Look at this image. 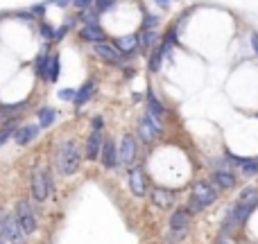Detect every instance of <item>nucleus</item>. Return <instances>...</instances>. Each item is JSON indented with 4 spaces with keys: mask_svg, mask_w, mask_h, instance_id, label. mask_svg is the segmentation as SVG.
<instances>
[{
    "mask_svg": "<svg viewBox=\"0 0 258 244\" xmlns=\"http://www.w3.org/2000/svg\"><path fill=\"white\" fill-rule=\"evenodd\" d=\"M54 160H57V170L61 177H73V174L80 172L82 165V149L75 140L66 138L57 145V151H54Z\"/></svg>",
    "mask_w": 258,
    "mask_h": 244,
    "instance_id": "1",
    "label": "nucleus"
},
{
    "mask_svg": "<svg viewBox=\"0 0 258 244\" xmlns=\"http://www.w3.org/2000/svg\"><path fill=\"white\" fill-rule=\"evenodd\" d=\"M220 197V190L213 186V181H197L192 186V192H190V199H188V213H202L206 210L209 206H213Z\"/></svg>",
    "mask_w": 258,
    "mask_h": 244,
    "instance_id": "2",
    "label": "nucleus"
},
{
    "mask_svg": "<svg viewBox=\"0 0 258 244\" xmlns=\"http://www.w3.org/2000/svg\"><path fill=\"white\" fill-rule=\"evenodd\" d=\"M30 188H32V197L34 201L43 204L50 195H52V174H50V168H43V165H36L32 170V181H30Z\"/></svg>",
    "mask_w": 258,
    "mask_h": 244,
    "instance_id": "3",
    "label": "nucleus"
},
{
    "mask_svg": "<svg viewBox=\"0 0 258 244\" xmlns=\"http://www.w3.org/2000/svg\"><path fill=\"white\" fill-rule=\"evenodd\" d=\"M256 208H258V188H254V186H247L245 190L240 192L238 201L231 206V210H233V215H236L238 224H245L247 217H249Z\"/></svg>",
    "mask_w": 258,
    "mask_h": 244,
    "instance_id": "4",
    "label": "nucleus"
},
{
    "mask_svg": "<svg viewBox=\"0 0 258 244\" xmlns=\"http://www.w3.org/2000/svg\"><path fill=\"white\" fill-rule=\"evenodd\" d=\"M0 237L7 244H25V235L16 224V217L7 210H0Z\"/></svg>",
    "mask_w": 258,
    "mask_h": 244,
    "instance_id": "5",
    "label": "nucleus"
},
{
    "mask_svg": "<svg viewBox=\"0 0 258 244\" xmlns=\"http://www.w3.org/2000/svg\"><path fill=\"white\" fill-rule=\"evenodd\" d=\"M14 217H16V224L21 226V231H23V235L25 237L36 233L39 224H36V213H34V208H32L30 201H18Z\"/></svg>",
    "mask_w": 258,
    "mask_h": 244,
    "instance_id": "6",
    "label": "nucleus"
},
{
    "mask_svg": "<svg viewBox=\"0 0 258 244\" xmlns=\"http://www.w3.org/2000/svg\"><path fill=\"white\" fill-rule=\"evenodd\" d=\"M163 133V120L154 118L150 111H145L141 116V122H138V138L143 142H152Z\"/></svg>",
    "mask_w": 258,
    "mask_h": 244,
    "instance_id": "7",
    "label": "nucleus"
},
{
    "mask_svg": "<svg viewBox=\"0 0 258 244\" xmlns=\"http://www.w3.org/2000/svg\"><path fill=\"white\" fill-rule=\"evenodd\" d=\"M116 151H118V165H132L138 154V140L132 133H125L120 140V147Z\"/></svg>",
    "mask_w": 258,
    "mask_h": 244,
    "instance_id": "8",
    "label": "nucleus"
},
{
    "mask_svg": "<svg viewBox=\"0 0 258 244\" xmlns=\"http://www.w3.org/2000/svg\"><path fill=\"white\" fill-rule=\"evenodd\" d=\"M129 192H132L134 197H145L147 195V177L145 172H143V168H132L129 170Z\"/></svg>",
    "mask_w": 258,
    "mask_h": 244,
    "instance_id": "9",
    "label": "nucleus"
},
{
    "mask_svg": "<svg viewBox=\"0 0 258 244\" xmlns=\"http://www.w3.org/2000/svg\"><path fill=\"white\" fill-rule=\"evenodd\" d=\"M150 201H152V206H156L159 210H168L174 206V192L168 190V188H152Z\"/></svg>",
    "mask_w": 258,
    "mask_h": 244,
    "instance_id": "10",
    "label": "nucleus"
},
{
    "mask_svg": "<svg viewBox=\"0 0 258 244\" xmlns=\"http://www.w3.org/2000/svg\"><path fill=\"white\" fill-rule=\"evenodd\" d=\"M100 158H102V165L107 170H116L118 168V151H116V142H113L111 138H104L102 140Z\"/></svg>",
    "mask_w": 258,
    "mask_h": 244,
    "instance_id": "11",
    "label": "nucleus"
},
{
    "mask_svg": "<svg viewBox=\"0 0 258 244\" xmlns=\"http://www.w3.org/2000/svg\"><path fill=\"white\" fill-rule=\"evenodd\" d=\"M168 231H183V233H188V231H190V213H188L186 208H177L172 215H170Z\"/></svg>",
    "mask_w": 258,
    "mask_h": 244,
    "instance_id": "12",
    "label": "nucleus"
},
{
    "mask_svg": "<svg viewBox=\"0 0 258 244\" xmlns=\"http://www.w3.org/2000/svg\"><path fill=\"white\" fill-rule=\"evenodd\" d=\"M82 39H84L86 43H91V45L102 43L104 41V30L100 27L98 21H86V25L82 27Z\"/></svg>",
    "mask_w": 258,
    "mask_h": 244,
    "instance_id": "13",
    "label": "nucleus"
},
{
    "mask_svg": "<svg viewBox=\"0 0 258 244\" xmlns=\"http://www.w3.org/2000/svg\"><path fill=\"white\" fill-rule=\"evenodd\" d=\"M93 52L100 57V61H107V63H120V54H118V50L113 48V43H107V41H102V43H95L93 45Z\"/></svg>",
    "mask_w": 258,
    "mask_h": 244,
    "instance_id": "14",
    "label": "nucleus"
},
{
    "mask_svg": "<svg viewBox=\"0 0 258 244\" xmlns=\"http://www.w3.org/2000/svg\"><path fill=\"white\" fill-rule=\"evenodd\" d=\"M102 131H95V129H91L89 133V140H86V160H98L100 158V149H102Z\"/></svg>",
    "mask_w": 258,
    "mask_h": 244,
    "instance_id": "15",
    "label": "nucleus"
},
{
    "mask_svg": "<svg viewBox=\"0 0 258 244\" xmlns=\"http://www.w3.org/2000/svg\"><path fill=\"white\" fill-rule=\"evenodd\" d=\"M213 186L218 188V190H231V188H236V174H233L229 168L215 170V174H213Z\"/></svg>",
    "mask_w": 258,
    "mask_h": 244,
    "instance_id": "16",
    "label": "nucleus"
},
{
    "mask_svg": "<svg viewBox=\"0 0 258 244\" xmlns=\"http://www.w3.org/2000/svg\"><path fill=\"white\" fill-rule=\"evenodd\" d=\"M93 95H95V82L93 79H86L84 84L75 91V100H73V104H75L77 109H82L91 98H93Z\"/></svg>",
    "mask_w": 258,
    "mask_h": 244,
    "instance_id": "17",
    "label": "nucleus"
},
{
    "mask_svg": "<svg viewBox=\"0 0 258 244\" xmlns=\"http://www.w3.org/2000/svg\"><path fill=\"white\" fill-rule=\"evenodd\" d=\"M113 48L118 50V54H132L138 48V34H127L113 41Z\"/></svg>",
    "mask_w": 258,
    "mask_h": 244,
    "instance_id": "18",
    "label": "nucleus"
},
{
    "mask_svg": "<svg viewBox=\"0 0 258 244\" xmlns=\"http://www.w3.org/2000/svg\"><path fill=\"white\" fill-rule=\"evenodd\" d=\"M39 136V127L36 124H25V127L16 129V133H14V140L18 142V145H27V142H32L34 138Z\"/></svg>",
    "mask_w": 258,
    "mask_h": 244,
    "instance_id": "19",
    "label": "nucleus"
},
{
    "mask_svg": "<svg viewBox=\"0 0 258 244\" xmlns=\"http://www.w3.org/2000/svg\"><path fill=\"white\" fill-rule=\"evenodd\" d=\"M156 41H159V34H156V30H143L141 34H138V48L152 50Z\"/></svg>",
    "mask_w": 258,
    "mask_h": 244,
    "instance_id": "20",
    "label": "nucleus"
},
{
    "mask_svg": "<svg viewBox=\"0 0 258 244\" xmlns=\"http://www.w3.org/2000/svg\"><path fill=\"white\" fill-rule=\"evenodd\" d=\"M147 111H150L154 118H159V120H163V116H165V107L161 104V100L156 98L154 93L147 95Z\"/></svg>",
    "mask_w": 258,
    "mask_h": 244,
    "instance_id": "21",
    "label": "nucleus"
},
{
    "mask_svg": "<svg viewBox=\"0 0 258 244\" xmlns=\"http://www.w3.org/2000/svg\"><path fill=\"white\" fill-rule=\"evenodd\" d=\"M39 124L43 129H48V127H52L54 124V120H57V111H54L52 107H43V109H39Z\"/></svg>",
    "mask_w": 258,
    "mask_h": 244,
    "instance_id": "22",
    "label": "nucleus"
},
{
    "mask_svg": "<svg viewBox=\"0 0 258 244\" xmlns=\"http://www.w3.org/2000/svg\"><path fill=\"white\" fill-rule=\"evenodd\" d=\"M48 63H50V54L48 52H41L39 57H36L34 68H36V75H39V79H43V82H48Z\"/></svg>",
    "mask_w": 258,
    "mask_h": 244,
    "instance_id": "23",
    "label": "nucleus"
},
{
    "mask_svg": "<svg viewBox=\"0 0 258 244\" xmlns=\"http://www.w3.org/2000/svg\"><path fill=\"white\" fill-rule=\"evenodd\" d=\"M238 165H240V172L245 177H256L258 174V158H242Z\"/></svg>",
    "mask_w": 258,
    "mask_h": 244,
    "instance_id": "24",
    "label": "nucleus"
},
{
    "mask_svg": "<svg viewBox=\"0 0 258 244\" xmlns=\"http://www.w3.org/2000/svg\"><path fill=\"white\" fill-rule=\"evenodd\" d=\"M59 79V54H50V63H48V82L54 84Z\"/></svg>",
    "mask_w": 258,
    "mask_h": 244,
    "instance_id": "25",
    "label": "nucleus"
},
{
    "mask_svg": "<svg viewBox=\"0 0 258 244\" xmlns=\"http://www.w3.org/2000/svg\"><path fill=\"white\" fill-rule=\"evenodd\" d=\"M186 235L188 233H183V231H168L163 235V244H179L181 240H186Z\"/></svg>",
    "mask_w": 258,
    "mask_h": 244,
    "instance_id": "26",
    "label": "nucleus"
},
{
    "mask_svg": "<svg viewBox=\"0 0 258 244\" xmlns=\"http://www.w3.org/2000/svg\"><path fill=\"white\" fill-rule=\"evenodd\" d=\"M95 3V12L98 14H107V12H111L113 7L118 5V0H93Z\"/></svg>",
    "mask_w": 258,
    "mask_h": 244,
    "instance_id": "27",
    "label": "nucleus"
},
{
    "mask_svg": "<svg viewBox=\"0 0 258 244\" xmlns=\"http://www.w3.org/2000/svg\"><path fill=\"white\" fill-rule=\"evenodd\" d=\"M14 133H16V124H14V122H7L3 129H0V147H3L5 142H7L9 138L14 136Z\"/></svg>",
    "mask_w": 258,
    "mask_h": 244,
    "instance_id": "28",
    "label": "nucleus"
},
{
    "mask_svg": "<svg viewBox=\"0 0 258 244\" xmlns=\"http://www.w3.org/2000/svg\"><path fill=\"white\" fill-rule=\"evenodd\" d=\"M161 63H163V57H161V52L156 50V52L150 57V63H147V68H150V72H159L161 70Z\"/></svg>",
    "mask_w": 258,
    "mask_h": 244,
    "instance_id": "29",
    "label": "nucleus"
},
{
    "mask_svg": "<svg viewBox=\"0 0 258 244\" xmlns=\"http://www.w3.org/2000/svg\"><path fill=\"white\" fill-rule=\"evenodd\" d=\"M156 25H159V16L145 14V18H143V30H156Z\"/></svg>",
    "mask_w": 258,
    "mask_h": 244,
    "instance_id": "30",
    "label": "nucleus"
},
{
    "mask_svg": "<svg viewBox=\"0 0 258 244\" xmlns=\"http://www.w3.org/2000/svg\"><path fill=\"white\" fill-rule=\"evenodd\" d=\"M41 34L48 41H54V27L50 25V23H41Z\"/></svg>",
    "mask_w": 258,
    "mask_h": 244,
    "instance_id": "31",
    "label": "nucleus"
},
{
    "mask_svg": "<svg viewBox=\"0 0 258 244\" xmlns=\"http://www.w3.org/2000/svg\"><path fill=\"white\" fill-rule=\"evenodd\" d=\"M59 100H63V102H73V100H75V89H61L59 91Z\"/></svg>",
    "mask_w": 258,
    "mask_h": 244,
    "instance_id": "32",
    "label": "nucleus"
},
{
    "mask_svg": "<svg viewBox=\"0 0 258 244\" xmlns=\"http://www.w3.org/2000/svg\"><path fill=\"white\" fill-rule=\"evenodd\" d=\"M73 7H77L80 12H86V9H91V5H93V0H73Z\"/></svg>",
    "mask_w": 258,
    "mask_h": 244,
    "instance_id": "33",
    "label": "nucleus"
},
{
    "mask_svg": "<svg viewBox=\"0 0 258 244\" xmlns=\"http://www.w3.org/2000/svg\"><path fill=\"white\" fill-rule=\"evenodd\" d=\"M91 129H95V131H102V129H104V118L102 116H95L93 122H91Z\"/></svg>",
    "mask_w": 258,
    "mask_h": 244,
    "instance_id": "34",
    "label": "nucleus"
},
{
    "mask_svg": "<svg viewBox=\"0 0 258 244\" xmlns=\"http://www.w3.org/2000/svg\"><path fill=\"white\" fill-rule=\"evenodd\" d=\"M249 41H251V50H254V54L258 57V30H254V32H251Z\"/></svg>",
    "mask_w": 258,
    "mask_h": 244,
    "instance_id": "35",
    "label": "nucleus"
},
{
    "mask_svg": "<svg viewBox=\"0 0 258 244\" xmlns=\"http://www.w3.org/2000/svg\"><path fill=\"white\" fill-rule=\"evenodd\" d=\"M43 12H45V5H34L32 7V14H36V16H41Z\"/></svg>",
    "mask_w": 258,
    "mask_h": 244,
    "instance_id": "36",
    "label": "nucleus"
},
{
    "mask_svg": "<svg viewBox=\"0 0 258 244\" xmlns=\"http://www.w3.org/2000/svg\"><path fill=\"white\" fill-rule=\"evenodd\" d=\"M54 3H57V5H59V7H68V5H71V3H73V0H54Z\"/></svg>",
    "mask_w": 258,
    "mask_h": 244,
    "instance_id": "37",
    "label": "nucleus"
},
{
    "mask_svg": "<svg viewBox=\"0 0 258 244\" xmlns=\"http://www.w3.org/2000/svg\"><path fill=\"white\" fill-rule=\"evenodd\" d=\"M132 98H134V102H141V100H143V95H141V93H134Z\"/></svg>",
    "mask_w": 258,
    "mask_h": 244,
    "instance_id": "38",
    "label": "nucleus"
},
{
    "mask_svg": "<svg viewBox=\"0 0 258 244\" xmlns=\"http://www.w3.org/2000/svg\"><path fill=\"white\" fill-rule=\"evenodd\" d=\"M156 3H161V5H165V3H170V0H156Z\"/></svg>",
    "mask_w": 258,
    "mask_h": 244,
    "instance_id": "39",
    "label": "nucleus"
},
{
    "mask_svg": "<svg viewBox=\"0 0 258 244\" xmlns=\"http://www.w3.org/2000/svg\"><path fill=\"white\" fill-rule=\"evenodd\" d=\"M0 244H7V242H5V240H3V237H0Z\"/></svg>",
    "mask_w": 258,
    "mask_h": 244,
    "instance_id": "40",
    "label": "nucleus"
}]
</instances>
